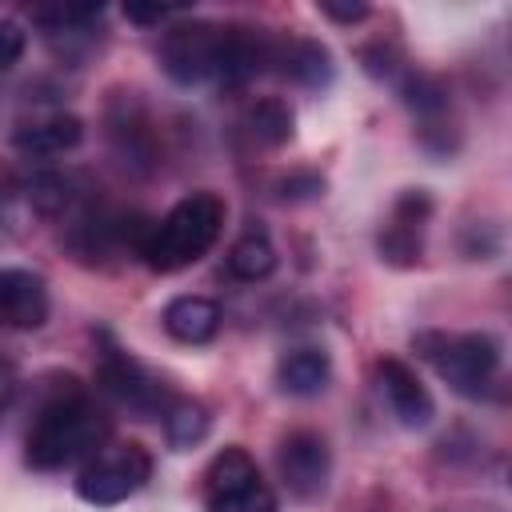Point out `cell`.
I'll return each mask as SVG.
<instances>
[{"mask_svg": "<svg viewBox=\"0 0 512 512\" xmlns=\"http://www.w3.org/2000/svg\"><path fill=\"white\" fill-rule=\"evenodd\" d=\"M108 416L68 380L64 392H56L32 420L28 440H24V460L40 472L68 468L76 460H88L104 448L108 440Z\"/></svg>", "mask_w": 512, "mask_h": 512, "instance_id": "cell-1", "label": "cell"}, {"mask_svg": "<svg viewBox=\"0 0 512 512\" xmlns=\"http://www.w3.org/2000/svg\"><path fill=\"white\" fill-rule=\"evenodd\" d=\"M224 200L216 192H192L156 224H144L136 252L152 272H180L196 264L224 228Z\"/></svg>", "mask_w": 512, "mask_h": 512, "instance_id": "cell-2", "label": "cell"}, {"mask_svg": "<svg viewBox=\"0 0 512 512\" xmlns=\"http://www.w3.org/2000/svg\"><path fill=\"white\" fill-rule=\"evenodd\" d=\"M420 356L468 400L492 392L500 372V344L488 332H424L416 336Z\"/></svg>", "mask_w": 512, "mask_h": 512, "instance_id": "cell-3", "label": "cell"}, {"mask_svg": "<svg viewBox=\"0 0 512 512\" xmlns=\"http://www.w3.org/2000/svg\"><path fill=\"white\" fill-rule=\"evenodd\" d=\"M152 476V456L144 444H108L100 448L96 456L84 460L80 476H76V492L80 500L96 504V508H108V504H120L128 496H136L144 488V480Z\"/></svg>", "mask_w": 512, "mask_h": 512, "instance_id": "cell-4", "label": "cell"}, {"mask_svg": "<svg viewBox=\"0 0 512 512\" xmlns=\"http://www.w3.org/2000/svg\"><path fill=\"white\" fill-rule=\"evenodd\" d=\"M204 508L208 512H276V492L260 480L256 460L244 448H224L204 472Z\"/></svg>", "mask_w": 512, "mask_h": 512, "instance_id": "cell-5", "label": "cell"}, {"mask_svg": "<svg viewBox=\"0 0 512 512\" xmlns=\"http://www.w3.org/2000/svg\"><path fill=\"white\" fill-rule=\"evenodd\" d=\"M100 384H104V392L116 396L124 408L144 412V416L164 412V408L172 404V400H168V388H164L140 360H132V356L120 352V348H108V352L100 356Z\"/></svg>", "mask_w": 512, "mask_h": 512, "instance_id": "cell-6", "label": "cell"}, {"mask_svg": "<svg viewBox=\"0 0 512 512\" xmlns=\"http://www.w3.org/2000/svg\"><path fill=\"white\" fill-rule=\"evenodd\" d=\"M276 464H280L284 488L292 496H300V500H312L328 484L332 456H328L324 436H316V432H292V436H284V444L276 452Z\"/></svg>", "mask_w": 512, "mask_h": 512, "instance_id": "cell-7", "label": "cell"}, {"mask_svg": "<svg viewBox=\"0 0 512 512\" xmlns=\"http://www.w3.org/2000/svg\"><path fill=\"white\" fill-rule=\"evenodd\" d=\"M376 376H380V392H384L392 416H396L404 428H424V424L432 420L436 404H432L428 388L420 384V376H416L404 360L384 356V360L376 364Z\"/></svg>", "mask_w": 512, "mask_h": 512, "instance_id": "cell-8", "label": "cell"}, {"mask_svg": "<svg viewBox=\"0 0 512 512\" xmlns=\"http://www.w3.org/2000/svg\"><path fill=\"white\" fill-rule=\"evenodd\" d=\"M48 320V284L28 268H0V324L40 328Z\"/></svg>", "mask_w": 512, "mask_h": 512, "instance_id": "cell-9", "label": "cell"}, {"mask_svg": "<svg viewBox=\"0 0 512 512\" xmlns=\"http://www.w3.org/2000/svg\"><path fill=\"white\" fill-rule=\"evenodd\" d=\"M428 220V196L424 192H404L380 232V252L388 264H416L420 260V236Z\"/></svg>", "mask_w": 512, "mask_h": 512, "instance_id": "cell-10", "label": "cell"}, {"mask_svg": "<svg viewBox=\"0 0 512 512\" xmlns=\"http://www.w3.org/2000/svg\"><path fill=\"white\" fill-rule=\"evenodd\" d=\"M164 332L180 344H208L220 332V304L208 296H176L164 308Z\"/></svg>", "mask_w": 512, "mask_h": 512, "instance_id": "cell-11", "label": "cell"}, {"mask_svg": "<svg viewBox=\"0 0 512 512\" xmlns=\"http://www.w3.org/2000/svg\"><path fill=\"white\" fill-rule=\"evenodd\" d=\"M328 376H332V360L324 348H288L276 364V380L288 396H316L328 388Z\"/></svg>", "mask_w": 512, "mask_h": 512, "instance_id": "cell-12", "label": "cell"}, {"mask_svg": "<svg viewBox=\"0 0 512 512\" xmlns=\"http://www.w3.org/2000/svg\"><path fill=\"white\" fill-rule=\"evenodd\" d=\"M80 136H84L80 116H72V112H52V116H44V120H32V124L16 128V148H20V152H32V156H56V152L76 148Z\"/></svg>", "mask_w": 512, "mask_h": 512, "instance_id": "cell-13", "label": "cell"}, {"mask_svg": "<svg viewBox=\"0 0 512 512\" xmlns=\"http://www.w3.org/2000/svg\"><path fill=\"white\" fill-rule=\"evenodd\" d=\"M272 64H280V72L304 88H320L332 80V56L316 40H276Z\"/></svg>", "mask_w": 512, "mask_h": 512, "instance_id": "cell-14", "label": "cell"}, {"mask_svg": "<svg viewBox=\"0 0 512 512\" xmlns=\"http://www.w3.org/2000/svg\"><path fill=\"white\" fill-rule=\"evenodd\" d=\"M272 268H276V248H272V240H268L264 228H248L228 248V272L236 280H244V284H256V280L272 276Z\"/></svg>", "mask_w": 512, "mask_h": 512, "instance_id": "cell-15", "label": "cell"}, {"mask_svg": "<svg viewBox=\"0 0 512 512\" xmlns=\"http://www.w3.org/2000/svg\"><path fill=\"white\" fill-rule=\"evenodd\" d=\"M208 424H212V416H208V408L200 400H172L164 408V436H168L172 448L200 444L208 436Z\"/></svg>", "mask_w": 512, "mask_h": 512, "instance_id": "cell-16", "label": "cell"}, {"mask_svg": "<svg viewBox=\"0 0 512 512\" xmlns=\"http://www.w3.org/2000/svg\"><path fill=\"white\" fill-rule=\"evenodd\" d=\"M292 124H296L292 108H288L284 100H276V96L256 100L252 112H248V132H252L260 144H268V148L288 144V140H292Z\"/></svg>", "mask_w": 512, "mask_h": 512, "instance_id": "cell-17", "label": "cell"}, {"mask_svg": "<svg viewBox=\"0 0 512 512\" xmlns=\"http://www.w3.org/2000/svg\"><path fill=\"white\" fill-rule=\"evenodd\" d=\"M96 16H100V4H44V8H32V20H36V24H48L52 32L88 24V20H96Z\"/></svg>", "mask_w": 512, "mask_h": 512, "instance_id": "cell-18", "label": "cell"}, {"mask_svg": "<svg viewBox=\"0 0 512 512\" xmlns=\"http://www.w3.org/2000/svg\"><path fill=\"white\" fill-rule=\"evenodd\" d=\"M24 44H28L24 28H20L16 20H0V72L12 68V64L24 56Z\"/></svg>", "mask_w": 512, "mask_h": 512, "instance_id": "cell-19", "label": "cell"}, {"mask_svg": "<svg viewBox=\"0 0 512 512\" xmlns=\"http://www.w3.org/2000/svg\"><path fill=\"white\" fill-rule=\"evenodd\" d=\"M16 392H20V372H16V364H12V360H4V356H0V412L16 400Z\"/></svg>", "mask_w": 512, "mask_h": 512, "instance_id": "cell-20", "label": "cell"}, {"mask_svg": "<svg viewBox=\"0 0 512 512\" xmlns=\"http://www.w3.org/2000/svg\"><path fill=\"white\" fill-rule=\"evenodd\" d=\"M320 12L332 16V20H340V24H352V20H364L368 16V4H332V0H324Z\"/></svg>", "mask_w": 512, "mask_h": 512, "instance_id": "cell-21", "label": "cell"}, {"mask_svg": "<svg viewBox=\"0 0 512 512\" xmlns=\"http://www.w3.org/2000/svg\"><path fill=\"white\" fill-rule=\"evenodd\" d=\"M128 16L132 20H164V16H172V8H128Z\"/></svg>", "mask_w": 512, "mask_h": 512, "instance_id": "cell-22", "label": "cell"}]
</instances>
